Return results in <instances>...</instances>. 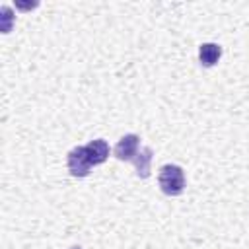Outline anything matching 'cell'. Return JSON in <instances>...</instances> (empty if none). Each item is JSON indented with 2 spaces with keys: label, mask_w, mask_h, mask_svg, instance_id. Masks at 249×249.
<instances>
[{
  "label": "cell",
  "mask_w": 249,
  "mask_h": 249,
  "mask_svg": "<svg viewBox=\"0 0 249 249\" xmlns=\"http://www.w3.org/2000/svg\"><path fill=\"white\" fill-rule=\"evenodd\" d=\"M86 154H88L91 165H99L109 158V144L101 138L91 140V142L86 144Z\"/></svg>",
  "instance_id": "4"
},
{
  "label": "cell",
  "mask_w": 249,
  "mask_h": 249,
  "mask_svg": "<svg viewBox=\"0 0 249 249\" xmlns=\"http://www.w3.org/2000/svg\"><path fill=\"white\" fill-rule=\"evenodd\" d=\"M222 56V47L216 43H202L198 47V60L202 66H214Z\"/></svg>",
  "instance_id": "5"
},
{
  "label": "cell",
  "mask_w": 249,
  "mask_h": 249,
  "mask_svg": "<svg viewBox=\"0 0 249 249\" xmlns=\"http://www.w3.org/2000/svg\"><path fill=\"white\" fill-rule=\"evenodd\" d=\"M132 163H134V167H136L138 177L146 179V177L150 175V165H152V148H148V146L140 148L138 154H136V158L132 160Z\"/></svg>",
  "instance_id": "6"
},
{
  "label": "cell",
  "mask_w": 249,
  "mask_h": 249,
  "mask_svg": "<svg viewBox=\"0 0 249 249\" xmlns=\"http://www.w3.org/2000/svg\"><path fill=\"white\" fill-rule=\"evenodd\" d=\"M140 150L138 134H124L115 146V158L121 161H132Z\"/></svg>",
  "instance_id": "3"
},
{
  "label": "cell",
  "mask_w": 249,
  "mask_h": 249,
  "mask_svg": "<svg viewBox=\"0 0 249 249\" xmlns=\"http://www.w3.org/2000/svg\"><path fill=\"white\" fill-rule=\"evenodd\" d=\"M66 167L70 171L72 177H86L89 173V169L93 167L89 163V158L86 154V146H76L68 152V158H66Z\"/></svg>",
  "instance_id": "2"
},
{
  "label": "cell",
  "mask_w": 249,
  "mask_h": 249,
  "mask_svg": "<svg viewBox=\"0 0 249 249\" xmlns=\"http://www.w3.org/2000/svg\"><path fill=\"white\" fill-rule=\"evenodd\" d=\"M0 14H2V31H4V33H8V31H10V27H12V12H10V8H8V6H2Z\"/></svg>",
  "instance_id": "7"
},
{
  "label": "cell",
  "mask_w": 249,
  "mask_h": 249,
  "mask_svg": "<svg viewBox=\"0 0 249 249\" xmlns=\"http://www.w3.org/2000/svg\"><path fill=\"white\" fill-rule=\"evenodd\" d=\"M158 183H160V189L169 195V196H177L185 191V173L179 165H173V163H167L160 169L158 173Z\"/></svg>",
  "instance_id": "1"
}]
</instances>
